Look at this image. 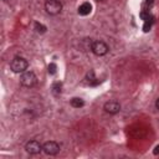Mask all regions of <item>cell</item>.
Wrapping results in <instances>:
<instances>
[{
  "instance_id": "1",
  "label": "cell",
  "mask_w": 159,
  "mask_h": 159,
  "mask_svg": "<svg viewBox=\"0 0 159 159\" xmlns=\"http://www.w3.org/2000/svg\"><path fill=\"white\" fill-rule=\"evenodd\" d=\"M27 67H29V62L24 57H20V56L14 57L10 62V68L14 73H22L27 71Z\"/></svg>"
},
{
  "instance_id": "2",
  "label": "cell",
  "mask_w": 159,
  "mask_h": 159,
  "mask_svg": "<svg viewBox=\"0 0 159 159\" xmlns=\"http://www.w3.org/2000/svg\"><path fill=\"white\" fill-rule=\"evenodd\" d=\"M20 83L24 87H27V88L34 87L37 83V77L32 71H25L20 76Z\"/></svg>"
},
{
  "instance_id": "3",
  "label": "cell",
  "mask_w": 159,
  "mask_h": 159,
  "mask_svg": "<svg viewBox=\"0 0 159 159\" xmlns=\"http://www.w3.org/2000/svg\"><path fill=\"white\" fill-rule=\"evenodd\" d=\"M45 10L50 15H58L62 11V4L58 0H46Z\"/></svg>"
},
{
  "instance_id": "4",
  "label": "cell",
  "mask_w": 159,
  "mask_h": 159,
  "mask_svg": "<svg viewBox=\"0 0 159 159\" xmlns=\"http://www.w3.org/2000/svg\"><path fill=\"white\" fill-rule=\"evenodd\" d=\"M91 51L96 55V56H104L108 53L109 47L103 42V41H94L91 45Z\"/></svg>"
},
{
  "instance_id": "5",
  "label": "cell",
  "mask_w": 159,
  "mask_h": 159,
  "mask_svg": "<svg viewBox=\"0 0 159 159\" xmlns=\"http://www.w3.org/2000/svg\"><path fill=\"white\" fill-rule=\"evenodd\" d=\"M42 150H43L47 155H56V154L60 152V145H58V143H56V142H53V140H50V142L43 143Z\"/></svg>"
},
{
  "instance_id": "6",
  "label": "cell",
  "mask_w": 159,
  "mask_h": 159,
  "mask_svg": "<svg viewBox=\"0 0 159 159\" xmlns=\"http://www.w3.org/2000/svg\"><path fill=\"white\" fill-rule=\"evenodd\" d=\"M25 150L29 153V154H39L41 150H42V145L40 144V142L37 140H29L26 144H25Z\"/></svg>"
},
{
  "instance_id": "7",
  "label": "cell",
  "mask_w": 159,
  "mask_h": 159,
  "mask_svg": "<svg viewBox=\"0 0 159 159\" xmlns=\"http://www.w3.org/2000/svg\"><path fill=\"white\" fill-rule=\"evenodd\" d=\"M103 108H104V111H106L107 113H109V114H117V113L120 111V104H119V102H117V101H108V102L104 103Z\"/></svg>"
},
{
  "instance_id": "8",
  "label": "cell",
  "mask_w": 159,
  "mask_h": 159,
  "mask_svg": "<svg viewBox=\"0 0 159 159\" xmlns=\"http://www.w3.org/2000/svg\"><path fill=\"white\" fill-rule=\"evenodd\" d=\"M91 11H92V5H91L88 1L82 2V4L80 5V7H78V14H80L81 16H86V15H88Z\"/></svg>"
},
{
  "instance_id": "9",
  "label": "cell",
  "mask_w": 159,
  "mask_h": 159,
  "mask_svg": "<svg viewBox=\"0 0 159 159\" xmlns=\"http://www.w3.org/2000/svg\"><path fill=\"white\" fill-rule=\"evenodd\" d=\"M70 104L73 107V108H81L84 106V102L82 98H78V97H73L71 101H70Z\"/></svg>"
},
{
  "instance_id": "10",
  "label": "cell",
  "mask_w": 159,
  "mask_h": 159,
  "mask_svg": "<svg viewBox=\"0 0 159 159\" xmlns=\"http://www.w3.org/2000/svg\"><path fill=\"white\" fill-rule=\"evenodd\" d=\"M61 87H62V84H61V82H55L53 84H52V92H53V94H60L61 93Z\"/></svg>"
},
{
  "instance_id": "11",
  "label": "cell",
  "mask_w": 159,
  "mask_h": 159,
  "mask_svg": "<svg viewBox=\"0 0 159 159\" xmlns=\"http://www.w3.org/2000/svg\"><path fill=\"white\" fill-rule=\"evenodd\" d=\"M35 29H36V31H37L39 34H45L46 30H47V27H46L45 25L40 24V22H35Z\"/></svg>"
},
{
  "instance_id": "12",
  "label": "cell",
  "mask_w": 159,
  "mask_h": 159,
  "mask_svg": "<svg viewBox=\"0 0 159 159\" xmlns=\"http://www.w3.org/2000/svg\"><path fill=\"white\" fill-rule=\"evenodd\" d=\"M152 24H153V19L152 20H148V21H144V25H143V31L144 32H148L152 27Z\"/></svg>"
},
{
  "instance_id": "13",
  "label": "cell",
  "mask_w": 159,
  "mask_h": 159,
  "mask_svg": "<svg viewBox=\"0 0 159 159\" xmlns=\"http://www.w3.org/2000/svg\"><path fill=\"white\" fill-rule=\"evenodd\" d=\"M56 70H57V66H56V63H53V62H51V63L48 65V67H47V71H48L50 75H55V73H56Z\"/></svg>"
},
{
  "instance_id": "14",
  "label": "cell",
  "mask_w": 159,
  "mask_h": 159,
  "mask_svg": "<svg viewBox=\"0 0 159 159\" xmlns=\"http://www.w3.org/2000/svg\"><path fill=\"white\" fill-rule=\"evenodd\" d=\"M140 17L144 20V21H148V20H152L153 17L150 16V14L149 12H145V11H142L140 12Z\"/></svg>"
},
{
  "instance_id": "15",
  "label": "cell",
  "mask_w": 159,
  "mask_h": 159,
  "mask_svg": "<svg viewBox=\"0 0 159 159\" xmlns=\"http://www.w3.org/2000/svg\"><path fill=\"white\" fill-rule=\"evenodd\" d=\"M153 153H154V155H157V154L159 153V145H157V147L154 148V152H153Z\"/></svg>"
},
{
  "instance_id": "16",
  "label": "cell",
  "mask_w": 159,
  "mask_h": 159,
  "mask_svg": "<svg viewBox=\"0 0 159 159\" xmlns=\"http://www.w3.org/2000/svg\"><path fill=\"white\" fill-rule=\"evenodd\" d=\"M145 2H147V5H148V6H152V5H153V0H147Z\"/></svg>"
},
{
  "instance_id": "17",
  "label": "cell",
  "mask_w": 159,
  "mask_h": 159,
  "mask_svg": "<svg viewBox=\"0 0 159 159\" xmlns=\"http://www.w3.org/2000/svg\"><path fill=\"white\" fill-rule=\"evenodd\" d=\"M155 107H157V109L159 111V98L157 99V102H155Z\"/></svg>"
}]
</instances>
